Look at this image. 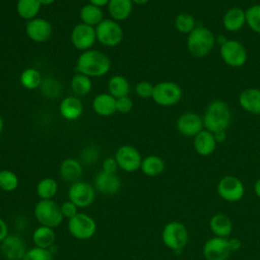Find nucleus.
<instances>
[{"label": "nucleus", "instance_id": "f03ea898", "mask_svg": "<svg viewBox=\"0 0 260 260\" xmlns=\"http://www.w3.org/2000/svg\"><path fill=\"white\" fill-rule=\"evenodd\" d=\"M202 119L203 125L208 131L212 133L226 131L231 123L232 113L223 101L216 100L207 106Z\"/></svg>", "mask_w": 260, "mask_h": 260}, {"label": "nucleus", "instance_id": "4c0bfd02", "mask_svg": "<svg viewBox=\"0 0 260 260\" xmlns=\"http://www.w3.org/2000/svg\"><path fill=\"white\" fill-rule=\"evenodd\" d=\"M22 260H53V256L49 249H43L35 246L27 249Z\"/></svg>", "mask_w": 260, "mask_h": 260}, {"label": "nucleus", "instance_id": "0eeeda50", "mask_svg": "<svg viewBox=\"0 0 260 260\" xmlns=\"http://www.w3.org/2000/svg\"><path fill=\"white\" fill-rule=\"evenodd\" d=\"M94 28L96 41L105 47H117L123 40V29L116 20L103 19Z\"/></svg>", "mask_w": 260, "mask_h": 260}, {"label": "nucleus", "instance_id": "c9c22d12", "mask_svg": "<svg viewBox=\"0 0 260 260\" xmlns=\"http://www.w3.org/2000/svg\"><path fill=\"white\" fill-rule=\"evenodd\" d=\"M19 179L17 175L10 170L0 171V189L5 192H12L17 189Z\"/></svg>", "mask_w": 260, "mask_h": 260}, {"label": "nucleus", "instance_id": "f257e3e1", "mask_svg": "<svg viewBox=\"0 0 260 260\" xmlns=\"http://www.w3.org/2000/svg\"><path fill=\"white\" fill-rule=\"evenodd\" d=\"M111 69L110 58L99 50L82 52L76 60V71L88 77L106 75Z\"/></svg>", "mask_w": 260, "mask_h": 260}, {"label": "nucleus", "instance_id": "f704fd0d", "mask_svg": "<svg viewBox=\"0 0 260 260\" xmlns=\"http://www.w3.org/2000/svg\"><path fill=\"white\" fill-rule=\"evenodd\" d=\"M196 20L194 16L187 12L178 14L175 18V27L182 34H190L196 27Z\"/></svg>", "mask_w": 260, "mask_h": 260}, {"label": "nucleus", "instance_id": "5701e85b", "mask_svg": "<svg viewBox=\"0 0 260 260\" xmlns=\"http://www.w3.org/2000/svg\"><path fill=\"white\" fill-rule=\"evenodd\" d=\"M92 110L100 116L109 117L116 113V99L109 92L99 93L94 96L91 104Z\"/></svg>", "mask_w": 260, "mask_h": 260}, {"label": "nucleus", "instance_id": "603ef678", "mask_svg": "<svg viewBox=\"0 0 260 260\" xmlns=\"http://www.w3.org/2000/svg\"><path fill=\"white\" fill-rule=\"evenodd\" d=\"M133 4H136V5H144L146 3H148L149 0H131Z\"/></svg>", "mask_w": 260, "mask_h": 260}, {"label": "nucleus", "instance_id": "20e7f679", "mask_svg": "<svg viewBox=\"0 0 260 260\" xmlns=\"http://www.w3.org/2000/svg\"><path fill=\"white\" fill-rule=\"evenodd\" d=\"M161 241L168 249L181 252L189 241V233L186 225L176 220L168 222L161 231Z\"/></svg>", "mask_w": 260, "mask_h": 260}, {"label": "nucleus", "instance_id": "a878e982", "mask_svg": "<svg viewBox=\"0 0 260 260\" xmlns=\"http://www.w3.org/2000/svg\"><path fill=\"white\" fill-rule=\"evenodd\" d=\"M107 7L113 20L123 21L131 15L133 3L131 0H110Z\"/></svg>", "mask_w": 260, "mask_h": 260}, {"label": "nucleus", "instance_id": "864d4df0", "mask_svg": "<svg viewBox=\"0 0 260 260\" xmlns=\"http://www.w3.org/2000/svg\"><path fill=\"white\" fill-rule=\"evenodd\" d=\"M226 40H228V39H226L224 36H222V35H221V36H218V38H215V41L218 42L219 45H222Z\"/></svg>", "mask_w": 260, "mask_h": 260}, {"label": "nucleus", "instance_id": "3c124183", "mask_svg": "<svg viewBox=\"0 0 260 260\" xmlns=\"http://www.w3.org/2000/svg\"><path fill=\"white\" fill-rule=\"evenodd\" d=\"M39 1L42 6H50L55 2V0H39Z\"/></svg>", "mask_w": 260, "mask_h": 260}, {"label": "nucleus", "instance_id": "58836bf2", "mask_svg": "<svg viewBox=\"0 0 260 260\" xmlns=\"http://www.w3.org/2000/svg\"><path fill=\"white\" fill-rule=\"evenodd\" d=\"M42 88V91L44 92L45 95L47 96H57L60 92V84L57 80L53 79V78H50V77H47L46 79H43L42 83H41V86Z\"/></svg>", "mask_w": 260, "mask_h": 260}, {"label": "nucleus", "instance_id": "4be33fe9", "mask_svg": "<svg viewBox=\"0 0 260 260\" xmlns=\"http://www.w3.org/2000/svg\"><path fill=\"white\" fill-rule=\"evenodd\" d=\"M246 24L245 10L240 7H233L225 11L222 17L223 27L231 32L241 30Z\"/></svg>", "mask_w": 260, "mask_h": 260}, {"label": "nucleus", "instance_id": "473e14b6", "mask_svg": "<svg viewBox=\"0 0 260 260\" xmlns=\"http://www.w3.org/2000/svg\"><path fill=\"white\" fill-rule=\"evenodd\" d=\"M58 191V183L55 179L47 177L39 181L36 187L37 195L40 199H52Z\"/></svg>", "mask_w": 260, "mask_h": 260}, {"label": "nucleus", "instance_id": "7ed1b4c3", "mask_svg": "<svg viewBox=\"0 0 260 260\" xmlns=\"http://www.w3.org/2000/svg\"><path fill=\"white\" fill-rule=\"evenodd\" d=\"M213 32L205 26H196L187 38V48L190 54L196 58L207 56L215 45Z\"/></svg>", "mask_w": 260, "mask_h": 260}, {"label": "nucleus", "instance_id": "bb28decb", "mask_svg": "<svg viewBox=\"0 0 260 260\" xmlns=\"http://www.w3.org/2000/svg\"><path fill=\"white\" fill-rule=\"evenodd\" d=\"M55 238L54 229L46 225L38 226L31 236L35 246L43 249H51V247L54 246Z\"/></svg>", "mask_w": 260, "mask_h": 260}, {"label": "nucleus", "instance_id": "aec40b11", "mask_svg": "<svg viewBox=\"0 0 260 260\" xmlns=\"http://www.w3.org/2000/svg\"><path fill=\"white\" fill-rule=\"evenodd\" d=\"M216 140L212 132L207 129L201 130L194 137V149L201 156H208L212 154L216 147Z\"/></svg>", "mask_w": 260, "mask_h": 260}, {"label": "nucleus", "instance_id": "4468645a", "mask_svg": "<svg viewBox=\"0 0 260 260\" xmlns=\"http://www.w3.org/2000/svg\"><path fill=\"white\" fill-rule=\"evenodd\" d=\"M96 41L95 28L83 22L76 24L71 31V43L77 50L87 51Z\"/></svg>", "mask_w": 260, "mask_h": 260}, {"label": "nucleus", "instance_id": "49530a36", "mask_svg": "<svg viewBox=\"0 0 260 260\" xmlns=\"http://www.w3.org/2000/svg\"><path fill=\"white\" fill-rule=\"evenodd\" d=\"M229 244H230V248L232 250V252L238 251L241 248V241L238 238H231L229 239Z\"/></svg>", "mask_w": 260, "mask_h": 260}, {"label": "nucleus", "instance_id": "39448f33", "mask_svg": "<svg viewBox=\"0 0 260 260\" xmlns=\"http://www.w3.org/2000/svg\"><path fill=\"white\" fill-rule=\"evenodd\" d=\"M34 215L40 225L57 228L63 221L60 206L52 199H41L34 208Z\"/></svg>", "mask_w": 260, "mask_h": 260}, {"label": "nucleus", "instance_id": "9d476101", "mask_svg": "<svg viewBox=\"0 0 260 260\" xmlns=\"http://www.w3.org/2000/svg\"><path fill=\"white\" fill-rule=\"evenodd\" d=\"M216 190L219 197L228 202L240 201L245 194L243 182L238 177L232 175L222 177L217 184Z\"/></svg>", "mask_w": 260, "mask_h": 260}, {"label": "nucleus", "instance_id": "f3484780", "mask_svg": "<svg viewBox=\"0 0 260 260\" xmlns=\"http://www.w3.org/2000/svg\"><path fill=\"white\" fill-rule=\"evenodd\" d=\"M176 127L183 136L195 137L203 130V119L196 113L186 112L178 118Z\"/></svg>", "mask_w": 260, "mask_h": 260}, {"label": "nucleus", "instance_id": "2f4dec72", "mask_svg": "<svg viewBox=\"0 0 260 260\" xmlns=\"http://www.w3.org/2000/svg\"><path fill=\"white\" fill-rule=\"evenodd\" d=\"M42 81H43V78H42L40 71L32 67H28V68L24 69L19 75L20 84L24 88L29 89V90L40 87Z\"/></svg>", "mask_w": 260, "mask_h": 260}, {"label": "nucleus", "instance_id": "79ce46f5", "mask_svg": "<svg viewBox=\"0 0 260 260\" xmlns=\"http://www.w3.org/2000/svg\"><path fill=\"white\" fill-rule=\"evenodd\" d=\"M132 109H133V102L128 95L116 99V111L118 113L127 114Z\"/></svg>", "mask_w": 260, "mask_h": 260}, {"label": "nucleus", "instance_id": "dca6fc26", "mask_svg": "<svg viewBox=\"0 0 260 260\" xmlns=\"http://www.w3.org/2000/svg\"><path fill=\"white\" fill-rule=\"evenodd\" d=\"M53 32V27L47 19L36 17L26 22L25 34L29 40L36 43H43L50 39Z\"/></svg>", "mask_w": 260, "mask_h": 260}, {"label": "nucleus", "instance_id": "a211bd4d", "mask_svg": "<svg viewBox=\"0 0 260 260\" xmlns=\"http://www.w3.org/2000/svg\"><path fill=\"white\" fill-rule=\"evenodd\" d=\"M121 188V180L116 174L101 171L94 178V189L104 195H115Z\"/></svg>", "mask_w": 260, "mask_h": 260}, {"label": "nucleus", "instance_id": "5fc2aeb1", "mask_svg": "<svg viewBox=\"0 0 260 260\" xmlns=\"http://www.w3.org/2000/svg\"><path fill=\"white\" fill-rule=\"evenodd\" d=\"M3 129H4V120H3V118H2V116L0 115V134L2 133V131H3Z\"/></svg>", "mask_w": 260, "mask_h": 260}, {"label": "nucleus", "instance_id": "1a4fd4ad", "mask_svg": "<svg viewBox=\"0 0 260 260\" xmlns=\"http://www.w3.org/2000/svg\"><path fill=\"white\" fill-rule=\"evenodd\" d=\"M219 54L222 61L230 67H241L247 61L246 48L237 40H226L220 45Z\"/></svg>", "mask_w": 260, "mask_h": 260}, {"label": "nucleus", "instance_id": "423d86ee", "mask_svg": "<svg viewBox=\"0 0 260 260\" xmlns=\"http://www.w3.org/2000/svg\"><path fill=\"white\" fill-rule=\"evenodd\" d=\"M183 95L181 86L173 81H161L153 86L152 100L161 107H171L178 104Z\"/></svg>", "mask_w": 260, "mask_h": 260}, {"label": "nucleus", "instance_id": "ddd939ff", "mask_svg": "<svg viewBox=\"0 0 260 260\" xmlns=\"http://www.w3.org/2000/svg\"><path fill=\"white\" fill-rule=\"evenodd\" d=\"M202 252L206 260H228L232 253L229 238H210L203 245Z\"/></svg>", "mask_w": 260, "mask_h": 260}, {"label": "nucleus", "instance_id": "9b49d317", "mask_svg": "<svg viewBox=\"0 0 260 260\" xmlns=\"http://www.w3.org/2000/svg\"><path fill=\"white\" fill-rule=\"evenodd\" d=\"M68 198L78 208L90 206L95 198V189L88 182L77 181L71 184L68 189Z\"/></svg>", "mask_w": 260, "mask_h": 260}, {"label": "nucleus", "instance_id": "6e6552de", "mask_svg": "<svg viewBox=\"0 0 260 260\" xmlns=\"http://www.w3.org/2000/svg\"><path fill=\"white\" fill-rule=\"evenodd\" d=\"M67 228L73 238L84 241L95 235L96 222L90 215L78 212L75 216L68 219Z\"/></svg>", "mask_w": 260, "mask_h": 260}, {"label": "nucleus", "instance_id": "2eb2a0df", "mask_svg": "<svg viewBox=\"0 0 260 260\" xmlns=\"http://www.w3.org/2000/svg\"><path fill=\"white\" fill-rule=\"evenodd\" d=\"M26 251L24 241L16 235H8L0 243V252L6 260H22Z\"/></svg>", "mask_w": 260, "mask_h": 260}, {"label": "nucleus", "instance_id": "6ab92c4d", "mask_svg": "<svg viewBox=\"0 0 260 260\" xmlns=\"http://www.w3.org/2000/svg\"><path fill=\"white\" fill-rule=\"evenodd\" d=\"M60 115L68 121H75L83 113V105L81 101L74 95L64 98L59 105Z\"/></svg>", "mask_w": 260, "mask_h": 260}, {"label": "nucleus", "instance_id": "f8f14e48", "mask_svg": "<svg viewBox=\"0 0 260 260\" xmlns=\"http://www.w3.org/2000/svg\"><path fill=\"white\" fill-rule=\"evenodd\" d=\"M114 157L119 169L126 173H133L139 170L142 161L140 152L132 145L120 146L117 149Z\"/></svg>", "mask_w": 260, "mask_h": 260}, {"label": "nucleus", "instance_id": "a18cd8bd", "mask_svg": "<svg viewBox=\"0 0 260 260\" xmlns=\"http://www.w3.org/2000/svg\"><path fill=\"white\" fill-rule=\"evenodd\" d=\"M8 225L3 218L0 217V243L8 236Z\"/></svg>", "mask_w": 260, "mask_h": 260}, {"label": "nucleus", "instance_id": "e433bc0d", "mask_svg": "<svg viewBox=\"0 0 260 260\" xmlns=\"http://www.w3.org/2000/svg\"><path fill=\"white\" fill-rule=\"evenodd\" d=\"M246 24L256 34L260 35V4L250 6L245 10Z\"/></svg>", "mask_w": 260, "mask_h": 260}, {"label": "nucleus", "instance_id": "a19ab883", "mask_svg": "<svg viewBox=\"0 0 260 260\" xmlns=\"http://www.w3.org/2000/svg\"><path fill=\"white\" fill-rule=\"evenodd\" d=\"M99 158V151L95 146H87L81 153V159L83 164L91 165L94 164Z\"/></svg>", "mask_w": 260, "mask_h": 260}, {"label": "nucleus", "instance_id": "cd10ccee", "mask_svg": "<svg viewBox=\"0 0 260 260\" xmlns=\"http://www.w3.org/2000/svg\"><path fill=\"white\" fill-rule=\"evenodd\" d=\"M81 22L95 27L104 19V13L102 8L92 4H85L79 11Z\"/></svg>", "mask_w": 260, "mask_h": 260}, {"label": "nucleus", "instance_id": "de8ad7c7", "mask_svg": "<svg viewBox=\"0 0 260 260\" xmlns=\"http://www.w3.org/2000/svg\"><path fill=\"white\" fill-rule=\"evenodd\" d=\"M213 135H214V138H215L216 142H219V143L223 142L225 140V138H226L225 131H218V132L213 133Z\"/></svg>", "mask_w": 260, "mask_h": 260}, {"label": "nucleus", "instance_id": "c03bdc74", "mask_svg": "<svg viewBox=\"0 0 260 260\" xmlns=\"http://www.w3.org/2000/svg\"><path fill=\"white\" fill-rule=\"evenodd\" d=\"M119 169L118 164L115 157H107L103 160L102 164V171L109 174H116L117 170Z\"/></svg>", "mask_w": 260, "mask_h": 260}, {"label": "nucleus", "instance_id": "412c9836", "mask_svg": "<svg viewBox=\"0 0 260 260\" xmlns=\"http://www.w3.org/2000/svg\"><path fill=\"white\" fill-rule=\"evenodd\" d=\"M241 108L254 115H260V89L249 87L244 89L239 95Z\"/></svg>", "mask_w": 260, "mask_h": 260}, {"label": "nucleus", "instance_id": "393cba45", "mask_svg": "<svg viewBox=\"0 0 260 260\" xmlns=\"http://www.w3.org/2000/svg\"><path fill=\"white\" fill-rule=\"evenodd\" d=\"M209 229L214 237L229 238L233 232V222L228 215L216 213L209 220Z\"/></svg>", "mask_w": 260, "mask_h": 260}, {"label": "nucleus", "instance_id": "c756f323", "mask_svg": "<svg viewBox=\"0 0 260 260\" xmlns=\"http://www.w3.org/2000/svg\"><path fill=\"white\" fill-rule=\"evenodd\" d=\"M140 170L145 176L156 177L164 172L165 161L157 155H148L142 158Z\"/></svg>", "mask_w": 260, "mask_h": 260}, {"label": "nucleus", "instance_id": "c85d7f7f", "mask_svg": "<svg viewBox=\"0 0 260 260\" xmlns=\"http://www.w3.org/2000/svg\"><path fill=\"white\" fill-rule=\"evenodd\" d=\"M108 90L115 99L127 96L130 92V84L123 75H114L108 81Z\"/></svg>", "mask_w": 260, "mask_h": 260}, {"label": "nucleus", "instance_id": "7c9ffc66", "mask_svg": "<svg viewBox=\"0 0 260 260\" xmlns=\"http://www.w3.org/2000/svg\"><path fill=\"white\" fill-rule=\"evenodd\" d=\"M41 7L39 0H17L16 2L17 14L27 21L37 17Z\"/></svg>", "mask_w": 260, "mask_h": 260}, {"label": "nucleus", "instance_id": "72a5a7b5", "mask_svg": "<svg viewBox=\"0 0 260 260\" xmlns=\"http://www.w3.org/2000/svg\"><path fill=\"white\" fill-rule=\"evenodd\" d=\"M92 87V81L90 77L82 74L76 73L71 79V88L76 95H85L89 93Z\"/></svg>", "mask_w": 260, "mask_h": 260}, {"label": "nucleus", "instance_id": "8fccbe9b", "mask_svg": "<svg viewBox=\"0 0 260 260\" xmlns=\"http://www.w3.org/2000/svg\"><path fill=\"white\" fill-rule=\"evenodd\" d=\"M254 193L258 198H260V178L257 179L254 184Z\"/></svg>", "mask_w": 260, "mask_h": 260}, {"label": "nucleus", "instance_id": "b1692460", "mask_svg": "<svg viewBox=\"0 0 260 260\" xmlns=\"http://www.w3.org/2000/svg\"><path fill=\"white\" fill-rule=\"evenodd\" d=\"M59 174L65 182L72 184L79 181V178L82 175V165L76 158H66L60 165Z\"/></svg>", "mask_w": 260, "mask_h": 260}, {"label": "nucleus", "instance_id": "ea45409f", "mask_svg": "<svg viewBox=\"0 0 260 260\" xmlns=\"http://www.w3.org/2000/svg\"><path fill=\"white\" fill-rule=\"evenodd\" d=\"M153 86L150 82L148 81H139L136 85H135V93L142 99H147V98H151L152 95V91H153Z\"/></svg>", "mask_w": 260, "mask_h": 260}, {"label": "nucleus", "instance_id": "37998d69", "mask_svg": "<svg viewBox=\"0 0 260 260\" xmlns=\"http://www.w3.org/2000/svg\"><path fill=\"white\" fill-rule=\"evenodd\" d=\"M60 209H61V213H62L63 217L67 218V219L72 218L73 216H75L78 213V211H77L78 207L70 200L63 202L60 205Z\"/></svg>", "mask_w": 260, "mask_h": 260}, {"label": "nucleus", "instance_id": "09e8293b", "mask_svg": "<svg viewBox=\"0 0 260 260\" xmlns=\"http://www.w3.org/2000/svg\"><path fill=\"white\" fill-rule=\"evenodd\" d=\"M110 0H88L89 4H92V5H95V6H99V7H103V6H106L108 5Z\"/></svg>", "mask_w": 260, "mask_h": 260}]
</instances>
